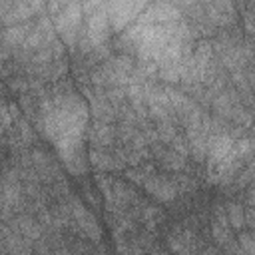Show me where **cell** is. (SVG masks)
I'll return each instance as SVG.
<instances>
[{
	"instance_id": "1",
	"label": "cell",
	"mask_w": 255,
	"mask_h": 255,
	"mask_svg": "<svg viewBox=\"0 0 255 255\" xmlns=\"http://www.w3.org/2000/svg\"><path fill=\"white\" fill-rule=\"evenodd\" d=\"M149 0H110L108 4V18L114 30H122L131 24L139 12L147 6Z\"/></svg>"
},
{
	"instance_id": "2",
	"label": "cell",
	"mask_w": 255,
	"mask_h": 255,
	"mask_svg": "<svg viewBox=\"0 0 255 255\" xmlns=\"http://www.w3.org/2000/svg\"><path fill=\"white\" fill-rule=\"evenodd\" d=\"M141 185H143V189H145L151 197H155V199H159V201H163V203L173 201L175 195H177V185H175L173 181H169V179H165V177H159V175H153V173H149V175L143 179Z\"/></svg>"
},
{
	"instance_id": "3",
	"label": "cell",
	"mask_w": 255,
	"mask_h": 255,
	"mask_svg": "<svg viewBox=\"0 0 255 255\" xmlns=\"http://www.w3.org/2000/svg\"><path fill=\"white\" fill-rule=\"evenodd\" d=\"M70 213H72V217L78 221V225H80V231H84L88 237H92V239H100V227H98V221H96V217L78 201V199H72V203H70Z\"/></svg>"
},
{
	"instance_id": "4",
	"label": "cell",
	"mask_w": 255,
	"mask_h": 255,
	"mask_svg": "<svg viewBox=\"0 0 255 255\" xmlns=\"http://www.w3.org/2000/svg\"><path fill=\"white\" fill-rule=\"evenodd\" d=\"M90 159H92V165L100 171H110V169H116L122 165V161L116 155H112L110 151H106V147H94L90 153Z\"/></svg>"
},
{
	"instance_id": "5",
	"label": "cell",
	"mask_w": 255,
	"mask_h": 255,
	"mask_svg": "<svg viewBox=\"0 0 255 255\" xmlns=\"http://www.w3.org/2000/svg\"><path fill=\"white\" fill-rule=\"evenodd\" d=\"M90 137H92L94 147H108L114 139V128L108 122L98 120V124H94L92 131H90Z\"/></svg>"
},
{
	"instance_id": "6",
	"label": "cell",
	"mask_w": 255,
	"mask_h": 255,
	"mask_svg": "<svg viewBox=\"0 0 255 255\" xmlns=\"http://www.w3.org/2000/svg\"><path fill=\"white\" fill-rule=\"evenodd\" d=\"M213 237H215V241L221 243V245H227V243L231 241L229 221H227V217H225L221 211H217V213H215V219H213Z\"/></svg>"
},
{
	"instance_id": "7",
	"label": "cell",
	"mask_w": 255,
	"mask_h": 255,
	"mask_svg": "<svg viewBox=\"0 0 255 255\" xmlns=\"http://www.w3.org/2000/svg\"><path fill=\"white\" fill-rule=\"evenodd\" d=\"M183 157H185L183 153H177L175 149H169V151H163V153H161V163H163L167 169H171V171L175 169V171H177V169H181V167L185 165V159H183Z\"/></svg>"
},
{
	"instance_id": "8",
	"label": "cell",
	"mask_w": 255,
	"mask_h": 255,
	"mask_svg": "<svg viewBox=\"0 0 255 255\" xmlns=\"http://www.w3.org/2000/svg\"><path fill=\"white\" fill-rule=\"evenodd\" d=\"M18 231L24 235V237H28V239H38L40 237V225L36 223V221H32L30 217H22V219H18Z\"/></svg>"
},
{
	"instance_id": "9",
	"label": "cell",
	"mask_w": 255,
	"mask_h": 255,
	"mask_svg": "<svg viewBox=\"0 0 255 255\" xmlns=\"http://www.w3.org/2000/svg\"><path fill=\"white\" fill-rule=\"evenodd\" d=\"M227 221H229L231 227L241 229V227L245 225V213H243V207L237 205V203H231V205L227 207Z\"/></svg>"
},
{
	"instance_id": "10",
	"label": "cell",
	"mask_w": 255,
	"mask_h": 255,
	"mask_svg": "<svg viewBox=\"0 0 255 255\" xmlns=\"http://www.w3.org/2000/svg\"><path fill=\"white\" fill-rule=\"evenodd\" d=\"M239 251H245V253H255V243H253L251 233L241 235V239H239Z\"/></svg>"
},
{
	"instance_id": "11",
	"label": "cell",
	"mask_w": 255,
	"mask_h": 255,
	"mask_svg": "<svg viewBox=\"0 0 255 255\" xmlns=\"http://www.w3.org/2000/svg\"><path fill=\"white\" fill-rule=\"evenodd\" d=\"M0 102H2V90H0Z\"/></svg>"
},
{
	"instance_id": "12",
	"label": "cell",
	"mask_w": 255,
	"mask_h": 255,
	"mask_svg": "<svg viewBox=\"0 0 255 255\" xmlns=\"http://www.w3.org/2000/svg\"><path fill=\"white\" fill-rule=\"evenodd\" d=\"M0 239H2V231H0Z\"/></svg>"
}]
</instances>
